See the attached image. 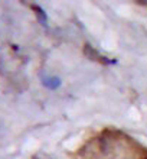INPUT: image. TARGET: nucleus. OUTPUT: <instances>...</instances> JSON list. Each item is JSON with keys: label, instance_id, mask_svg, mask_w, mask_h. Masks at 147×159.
<instances>
[{"label": "nucleus", "instance_id": "nucleus-3", "mask_svg": "<svg viewBox=\"0 0 147 159\" xmlns=\"http://www.w3.org/2000/svg\"><path fill=\"white\" fill-rule=\"evenodd\" d=\"M33 9L36 10V15H38L39 20L42 22V25H46V15H45V12H43L39 6H33Z\"/></svg>", "mask_w": 147, "mask_h": 159}, {"label": "nucleus", "instance_id": "nucleus-1", "mask_svg": "<svg viewBox=\"0 0 147 159\" xmlns=\"http://www.w3.org/2000/svg\"><path fill=\"white\" fill-rule=\"evenodd\" d=\"M84 54L88 57L89 59H97V61H100V62H110V61H107V59L104 58V57H101L100 54H98L97 51L94 49L91 45H85L84 48Z\"/></svg>", "mask_w": 147, "mask_h": 159}, {"label": "nucleus", "instance_id": "nucleus-4", "mask_svg": "<svg viewBox=\"0 0 147 159\" xmlns=\"http://www.w3.org/2000/svg\"><path fill=\"white\" fill-rule=\"evenodd\" d=\"M144 159H147V158H144Z\"/></svg>", "mask_w": 147, "mask_h": 159}, {"label": "nucleus", "instance_id": "nucleus-2", "mask_svg": "<svg viewBox=\"0 0 147 159\" xmlns=\"http://www.w3.org/2000/svg\"><path fill=\"white\" fill-rule=\"evenodd\" d=\"M59 78L56 77H49V78H43V85H46L50 90H55L56 87H59Z\"/></svg>", "mask_w": 147, "mask_h": 159}]
</instances>
